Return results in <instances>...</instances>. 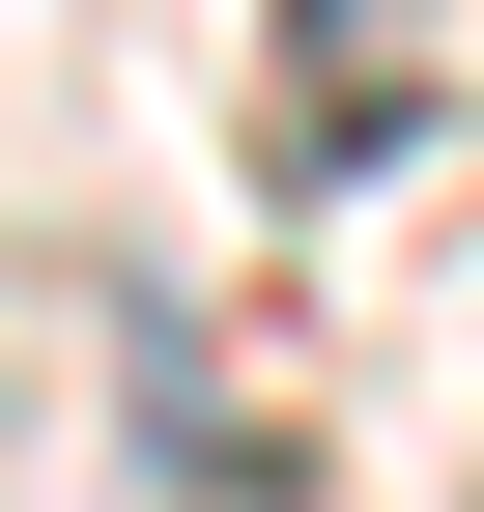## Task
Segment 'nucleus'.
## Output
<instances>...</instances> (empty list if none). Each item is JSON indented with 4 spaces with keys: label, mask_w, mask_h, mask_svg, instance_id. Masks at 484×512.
Masks as SVG:
<instances>
[{
    "label": "nucleus",
    "mask_w": 484,
    "mask_h": 512,
    "mask_svg": "<svg viewBox=\"0 0 484 512\" xmlns=\"http://www.w3.org/2000/svg\"><path fill=\"white\" fill-rule=\"evenodd\" d=\"M428 86H456L428 0H285V57H257V171H285V200H371V171L428 143Z\"/></svg>",
    "instance_id": "obj_1"
}]
</instances>
